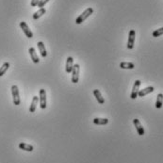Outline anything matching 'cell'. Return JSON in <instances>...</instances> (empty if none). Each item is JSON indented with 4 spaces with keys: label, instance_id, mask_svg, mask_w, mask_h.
I'll use <instances>...</instances> for the list:
<instances>
[{
    "label": "cell",
    "instance_id": "15",
    "mask_svg": "<svg viewBox=\"0 0 163 163\" xmlns=\"http://www.w3.org/2000/svg\"><path fill=\"white\" fill-rule=\"evenodd\" d=\"M38 102H39V97L38 96H34V97L32 98V102H31V104H30V107H29V112H31V113L32 112H35Z\"/></svg>",
    "mask_w": 163,
    "mask_h": 163
},
{
    "label": "cell",
    "instance_id": "10",
    "mask_svg": "<svg viewBox=\"0 0 163 163\" xmlns=\"http://www.w3.org/2000/svg\"><path fill=\"white\" fill-rule=\"evenodd\" d=\"M154 91H155L154 87L149 86V87H147V88H144V89H143V90L139 91L138 96H139V97H143V96H145V95H147V94H151V92H153Z\"/></svg>",
    "mask_w": 163,
    "mask_h": 163
},
{
    "label": "cell",
    "instance_id": "16",
    "mask_svg": "<svg viewBox=\"0 0 163 163\" xmlns=\"http://www.w3.org/2000/svg\"><path fill=\"white\" fill-rule=\"evenodd\" d=\"M94 94L95 98H96V100H97V102L99 104L102 105V104L105 103V99L102 96V94H101V92L99 90H94Z\"/></svg>",
    "mask_w": 163,
    "mask_h": 163
},
{
    "label": "cell",
    "instance_id": "20",
    "mask_svg": "<svg viewBox=\"0 0 163 163\" xmlns=\"http://www.w3.org/2000/svg\"><path fill=\"white\" fill-rule=\"evenodd\" d=\"M120 68H122V69H134L135 65L132 62H121L120 63Z\"/></svg>",
    "mask_w": 163,
    "mask_h": 163
},
{
    "label": "cell",
    "instance_id": "12",
    "mask_svg": "<svg viewBox=\"0 0 163 163\" xmlns=\"http://www.w3.org/2000/svg\"><path fill=\"white\" fill-rule=\"evenodd\" d=\"M38 48H39V51H40V54L42 58H45L47 57V52H46V49L44 47V44L42 42H39L38 44Z\"/></svg>",
    "mask_w": 163,
    "mask_h": 163
},
{
    "label": "cell",
    "instance_id": "6",
    "mask_svg": "<svg viewBox=\"0 0 163 163\" xmlns=\"http://www.w3.org/2000/svg\"><path fill=\"white\" fill-rule=\"evenodd\" d=\"M135 37H136L135 30L131 29L129 31V35H128V41H127V48L128 49H133L134 44H135Z\"/></svg>",
    "mask_w": 163,
    "mask_h": 163
},
{
    "label": "cell",
    "instance_id": "9",
    "mask_svg": "<svg viewBox=\"0 0 163 163\" xmlns=\"http://www.w3.org/2000/svg\"><path fill=\"white\" fill-rule=\"evenodd\" d=\"M73 66H74V59H73V57H68L67 60H66V66H65L66 73H67V74L72 73Z\"/></svg>",
    "mask_w": 163,
    "mask_h": 163
},
{
    "label": "cell",
    "instance_id": "11",
    "mask_svg": "<svg viewBox=\"0 0 163 163\" xmlns=\"http://www.w3.org/2000/svg\"><path fill=\"white\" fill-rule=\"evenodd\" d=\"M28 52H29V55H30V58H31V60L34 63H39V61H40V60H39V57L37 55L36 53V50H35L34 47H30L28 49Z\"/></svg>",
    "mask_w": 163,
    "mask_h": 163
},
{
    "label": "cell",
    "instance_id": "8",
    "mask_svg": "<svg viewBox=\"0 0 163 163\" xmlns=\"http://www.w3.org/2000/svg\"><path fill=\"white\" fill-rule=\"evenodd\" d=\"M133 123H134V126H135V127H136V130H137L138 134H139V136H143V135L145 134L144 128L142 127L141 123V122H139V119H134V120H133Z\"/></svg>",
    "mask_w": 163,
    "mask_h": 163
},
{
    "label": "cell",
    "instance_id": "2",
    "mask_svg": "<svg viewBox=\"0 0 163 163\" xmlns=\"http://www.w3.org/2000/svg\"><path fill=\"white\" fill-rule=\"evenodd\" d=\"M11 94H12L13 104L15 106H19L21 104V99H20V94H19V89L16 85L11 86Z\"/></svg>",
    "mask_w": 163,
    "mask_h": 163
},
{
    "label": "cell",
    "instance_id": "22",
    "mask_svg": "<svg viewBox=\"0 0 163 163\" xmlns=\"http://www.w3.org/2000/svg\"><path fill=\"white\" fill-rule=\"evenodd\" d=\"M49 1H50V0H40V2H39L37 7H39L40 9H42V8H44L45 6V4H47Z\"/></svg>",
    "mask_w": 163,
    "mask_h": 163
},
{
    "label": "cell",
    "instance_id": "5",
    "mask_svg": "<svg viewBox=\"0 0 163 163\" xmlns=\"http://www.w3.org/2000/svg\"><path fill=\"white\" fill-rule=\"evenodd\" d=\"M141 80H136L135 83L133 85V89H132V92H131V95H130V98L131 99H136L138 97V94H139V87H141Z\"/></svg>",
    "mask_w": 163,
    "mask_h": 163
},
{
    "label": "cell",
    "instance_id": "18",
    "mask_svg": "<svg viewBox=\"0 0 163 163\" xmlns=\"http://www.w3.org/2000/svg\"><path fill=\"white\" fill-rule=\"evenodd\" d=\"M163 105V94H158L157 96V102H156V108H161Z\"/></svg>",
    "mask_w": 163,
    "mask_h": 163
},
{
    "label": "cell",
    "instance_id": "3",
    "mask_svg": "<svg viewBox=\"0 0 163 163\" xmlns=\"http://www.w3.org/2000/svg\"><path fill=\"white\" fill-rule=\"evenodd\" d=\"M79 64H74L73 70H72V82L73 83H77L79 80Z\"/></svg>",
    "mask_w": 163,
    "mask_h": 163
},
{
    "label": "cell",
    "instance_id": "1",
    "mask_svg": "<svg viewBox=\"0 0 163 163\" xmlns=\"http://www.w3.org/2000/svg\"><path fill=\"white\" fill-rule=\"evenodd\" d=\"M92 13H94V9H92V8H88L87 10H85L83 12L76 18V23L77 25H80L81 23H83L89 16H91Z\"/></svg>",
    "mask_w": 163,
    "mask_h": 163
},
{
    "label": "cell",
    "instance_id": "19",
    "mask_svg": "<svg viewBox=\"0 0 163 163\" xmlns=\"http://www.w3.org/2000/svg\"><path fill=\"white\" fill-rule=\"evenodd\" d=\"M10 68V63L9 62H5L1 67H0V76H3L8 71V69Z\"/></svg>",
    "mask_w": 163,
    "mask_h": 163
},
{
    "label": "cell",
    "instance_id": "7",
    "mask_svg": "<svg viewBox=\"0 0 163 163\" xmlns=\"http://www.w3.org/2000/svg\"><path fill=\"white\" fill-rule=\"evenodd\" d=\"M20 28H22V30L23 31H24V33H25V35L28 38H29V39H31L32 37H33V33H32V31L31 30L29 29V28H28V26L26 25V22H20Z\"/></svg>",
    "mask_w": 163,
    "mask_h": 163
},
{
    "label": "cell",
    "instance_id": "13",
    "mask_svg": "<svg viewBox=\"0 0 163 163\" xmlns=\"http://www.w3.org/2000/svg\"><path fill=\"white\" fill-rule=\"evenodd\" d=\"M94 123L97 126H106L108 123V119L107 118H94Z\"/></svg>",
    "mask_w": 163,
    "mask_h": 163
},
{
    "label": "cell",
    "instance_id": "17",
    "mask_svg": "<svg viewBox=\"0 0 163 163\" xmlns=\"http://www.w3.org/2000/svg\"><path fill=\"white\" fill-rule=\"evenodd\" d=\"M45 12H46V10L44 9V8H42V9H40L38 11H36V12L33 14V19L34 20H37V19L42 17L44 14H45Z\"/></svg>",
    "mask_w": 163,
    "mask_h": 163
},
{
    "label": "cell",
    "instance_id": "4",
    "mask_svg": "<svg viewBox=\"0 0 163 163\" xmlns=\"http://www.w3.org/2000/svg\"><path fill=\"white\" fill-rule=\"evenodd\" d=\"M39 101H40V107L42 110H45L46 108V92L44 89H41L39 92Z\"/></svg>",
    "mask_w": 163,
    "mask_h": 163
},
{
    "label": "cell",
    "instance_id": "23",
    "mask_svg": "<svg viewBox=\"0 0 163 163\" xmlns=\"http://www.w3.org/2000/svg\"><path fill=\"white\" fill-rule=\"evenodd\" d=\"M39 2H40V0H31V2H30V5H31V7H37Z\"/></svg>",
    "mask_w": 163,
    "mask_h": 163
},
{
    "label": "cell",
    "instance_id": "21",
    "mask_svg": "<svg viewBox=\"0 0 163 163\" xmlns=\"http://www.w3.org/2000/svg\"><path fill=\"white\" fill-rule=\"evenodd\" d=\"M152 35H153V37H155V38L161 36V35H163V28H158V29H156V30H155V31L153 32Z\"/></svg>",
    "mask_w": 163,
    "mask_h": 163
},
{
    "label": "cell",
    "instance_id": "14",
    "mask_svg": "<svg viewBox=\"0 0 163 163\" xmlns=\"http://www.w3.org/2000/svg\"><path fill=\"white\" fill-rule=\"evenodd\" d=\"M19 148L21 150L28 151V152H32L34 150V147L31 144H28V143H25V142H21L20 144H19Z\"/></svg>",
    "mask_w": 163,
    "mask_h": 163
}]
</instances>
